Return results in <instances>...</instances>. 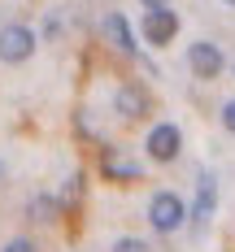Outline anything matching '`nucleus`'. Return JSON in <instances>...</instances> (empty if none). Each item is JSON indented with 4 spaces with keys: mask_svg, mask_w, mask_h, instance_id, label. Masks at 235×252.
Here are the masks:
<instances>
[{
    "mask_svg": "<svg viewBox=\"0 0 235 252\" xmlns=\"http://www.w3.org/2000/svg\"><path fill=\"white\" fill-rule=\"evenodd\" d=\"M183 218H187V204H183L174 191H157L153 200H148V222H153L161 235L179 230V226H183Z\"/></svg>",
    "mask_w": 235,
    "mask_h": 252,
    "instance_id": "nucleus-1",
    "label": "nucleus"
},
{
    "mask_svg": "<svg viewBox=\"0 0 235 252\" xmlns=\"http://www.w3.org/2000/svg\"><path fill=\"white\" fill-rule=\"evenodd\" d=\"M35 52V31H26V26H0V61H9V65H18Z\"/></svg>",
    "mask_w": 235,
    "mask_h": 252,
    "instance_id": "nucleus-2",
    "label": "nucleus"
},
{
    "mask_svg": "<svg viewBox=\"0 0 235 252\" xmlns=\"http://www.w3.org/2000/svg\"><path fill=\"white\" fill-rule=\"evenodd\" d=\"M187 65H192L196 78H218L222 74V48L209 44V39H196V44L187 48Z\"/></svg>",
    "mask_w": 235,
    "mask_h": 252,
    "instance_id": "nucleus-3",
    "label": "nucleus"
},
{
    "mask_svg": "<svg viewBox=\"0 0 235 252\" xmlns=\"http://www.w3.org/2000/svg\"><path fill=\"white\" fill-rule=\"evenodd\" d=\"M174 35H179V13H174V9H148V13H144V39H148V44L161 48V44H170Z\"/></svg>",
    "mask_w": 235,
    "mask_h": 252,
    "instance_id": "nucleus-4",
    "label": "nucleus"
},
{
    "mask_svg": "<svg viewBox=\"0 0 235 252\" xmlns=\"http://www.w3.org/2000/svg\"><path fill=\"white\" fill-rule=\"evenodd\" d=\"M179 148H183V135H179L174 122H161V126L148 130V157H153V161H174Z\"/></svg>",
    "mask_w": 235,
    "mask_h": 252,
    "instance_id": "nucleus-5",
    "label": "nucleus"
},
{
    "mask_svg": "<svg viewBox=\"0 0 235 252\" xmlns=\"http://www.w3.org/2000/svg\"><path fill=\"white\" fill-rule=\"evenodd\" d=\"M101 170H104V178H113V183H135V178H139V161H135L127 148H104L101 152Z\"/></svg>",
    "mask_w": 235,
    "mask_h": 252,
    "instance_id": "nucleus-6",
    "label": "nucleus"
},
{
    "mask_svg": "<svg viewBox=\"0 0 235 252\" xmlns=\"http://www.w3.org/2000/svg\"><path fill=\"white\" fill-rule=\"evenodd\" d=\"M113 109H118L127 122H135V118L148 113V92H144L139 83H122V87L113 92Z\"/></svg>",
    "mask_w": 235,
    "mask_h": 252,
    "instance_id": "nucleus-7",
    "label": "nucleus"
},
{
    "mask_svg": "<svg viewBox=\"0 0 235 252\" xmlns=\"http://www.w3.org/2000/svg\"><path fill=\"white\" fill-rule=\"evenodd\" d=\"M213 204H218V183H213V174H201V191H196V209H192L196 226H205L213 218Z\"/></svg>",
    "mask_w": 235,
    "mask_h": 252,
    "instance_id": "nucleus-8",
    "label": "nucleus"
},
{
    "mask_svg": "<svg viewBox=\"0 0 235 252\" xmlns=\"http://www.w3.org/2000/svg\"><path fill=\"white\" fill-rule=\"evenodd\" d=\"M104 35L113 39V48H118V52H131V57H135V48H139V44H135L131 22L122 18V13H109V18H104Z\"/></svg>",
    "mask_w": 235,
    "mask_h": 252,
    "instance_id": "nucleus-9",
    "label": "nucleus"
},
{
    "mask_svg": "<svg viewBox=\"0 0 235 252\" xmlns=\"http://www.w3.org/2000/svg\"><path fill=\"white\" fill-rule=\"evenodd\" d=\"M57 204L61 200H52V196H35V200H31V218H35V222H52Z\"/></svg>",
    "mask_w": 235,
    "mask_h": 252,
    "instance_id": "nucleus-10",
    "label": "nucleus"
},
{
    "mask_svg": "<svg viewBox=\"0 0 235 252\" xmlns=\"http://www.w3.org/2000/svg\"><path fill=\"white\" fill-rule=\"evenodd\" d=\"M78 196H83V174H70V178H66V196H61V200L74 204Z\"/></svg>",
    "mask_w": 235,
    "mask_h": 252,
    "instance_id": "nucleus-11",
    "label": "nucleus"
},
{
    "mask_svg": "<svg viewBox=\"0 0 235 252\" xmlns=\"http://www.w3.org/2000/svg\"><path fill=\"white\" fill-rule=\"evenodd\" d=\"M113 252H148V244H144V239H118V244H113Z\"/></svg>",
    "mask_w": 235,
    "mask_h": 252,
    "instance_id": "nucleus-12",
    "label": "nucleus"
},
{
    "mask_svg": "<svg viewBox=\"0 0 235 252\" xmlns=\"http://www.w3.org/2000/svg\"><path fill=\"white\" fill-rule=\"evenodd\" d=\"M222 126H227V130L235 135V100H227V104H222Z\"/></svg>",
    "mask_w": 235,
    "mask_h": 252,
    "instance_id": "nucleus-13",
    "label": "nucleus"
},
{
    "mask_svg": "<svg viewBox=\"0 0 235 252\" xmlns=\"http://www.w3.org/2000/svg\"><path fill=\"white\" fill-rule=\"evenodd\" d=\"M4 252H35V244H31V239H22V235H18V239H9V248Z\"/></svg>",
    "mask_w": 235,
    "mask_h": 252,
    "instance_id": "nucleus-14",
    "label": "nucleus"
},
{
    "mask_svg": "<svg viewBox=\"0 0 235 252\" xmlns=\"http://www.w3.org/2000/svg\"><path fill=\"white\" fill-rule=\"evenodd\" d=\"M144 9H170V0H144Z\"/></svg>",
    "mask_w": 235,
    "mask_h": 252,
    "instance_id": "nucleus-15",
    "label": "nucleus"
},
{
    "mask_svg": "<svg viewBox=\"0 0 235 252\" xmlns=\"http://www.w3.org/2000/svg\"><path fill=\"white\" fill-rule=\"evenodd\" d=\"M227 4H235V0H227Z\"/></svg>",
    "mask_w": 235,
    "mask_h": 252,
    "instance_id": "nucleus-16",
    "label": "nucleus"
}]
</instances>
